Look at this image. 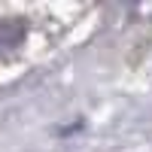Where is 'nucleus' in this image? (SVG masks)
Here are the masks:
<instances>
[{"label": "nucleus", "instance_id": "1", "mask_svg": "<svg viewBox=\"0 0 152 152\" xmlns=\"http://www.w3.org/2000/svg\"><path fill=\"white\" fill-rule=\"evenodd\" d=\"M21 43H24V24L12 18H0V58L12 55Z\"/></svg>", "mask_w": 152, "mask_h": 152}]
</instances>
